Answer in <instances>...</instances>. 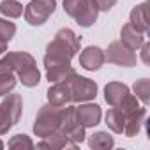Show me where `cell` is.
Returning <instances> with one entry per match:
<instances>
[{
    "label": "cell",
    "mask_w": 150,
    "mask_h": 150,
    "mask_svg": "<svg viewBox=\"0 0 150 150\" xmlns=\"http://www.w3.org/2000/svg\"><path fill=\"white\" fill-rule=\"evenodd\" d=\"M80 51V39L76 37L71 28H60L55 39L48 44L44 55L46 76L50 83H58L67 80L72 72H76L71 67V58Z\"/></svg>",
    "instance_id": "6da1fadb"
},
{
    "label": "cell",
    "mask_w": 150,
    "mask_h": 150,
    "mask_svg": "<svg viewBox=\"0 0 150 150\" xmlns=\"http://www.w3.org/2000/svg\"><path fill=\"white\" fill-rule=\"evenodd\" d=\"M74 122V108L72 106H53V104H44L41 106L35 124H34V132L41 138H48L51 134H64Z\"/></svg>",
    "instance_id": "7a4b0ae2"
},
{
    "label": "cell",
    "mask_w": 150,
    "mask_h": 150,
    "mask_svg": "<svg viewBox=\"0 0 150 150\" xmlns=\"http://www.w3.org/2000/svg\"><path fill=\"white\" fill-rule=\"evenodd\" d=\"M0 69L18 74V80L25 87H35L41 81V72L35 65L34 57L25 51L7 53L4 58H0Z\"/></svg>",
    "instance_id": "3957f363"
},
{
    "label": "cell",
    "mask_w": 150,
    "mask_h": 150,
    "mask_svg": "<svg viewBox=\"0 0 150 150\" xmlns=\"http://www.w3.org/2000/svg\"><path fill=\"white\" fill-rule=\"evenodd\" d=\"M64 11L78 21L80 27H92L97 21V4L94 0H64Z\"/></svg>",
    "instance_id": "277c9868"
},
{
    "label": "cell",
    "mask_w": 150,
    "mask_h": 150,
    "mask_svg": "<svg viewBox=\"0 0 150 150\" xmlns=\"http://www.w3.org/2000/svg\"><path fill=\"white\" fill-rule=\"evenodd\" d=\"M65 81L69 83L71 99L74 103H87V101H92L97 96L96 81H92L88 78H83V76H78L76 72H72Z\"/></svg>",
    "instance_id": "5b68a950"
},
{
    "label": "cell",
    "mask_w": 150,
    "mask_h": 150,
    "mask_svg": "<svg viewBox=\"0 0 150 150\" xmlns=\"http://www.w3.org/2000/svg\"><path fill=\"white\" fill-rule=\"evenodd\" d=\"M57 9V0H32L25 7V20L32 27H39L48 21V18Z\"/></svg>",
    "instance_id": "8992f818"
},
{
    "label": "cell",
    "mask_w": 150,
    "mask_h": 150,
    "mask_svg": "<svg viewBox=\"0 0 150 150\" xmlns=\"http://www.w3.org/2000/svg\"><path fill=\"white\" fill-rule=\"evenodd\" d=\"M104 58L115 65H120V67H132L136 65V53L127 48L122 41H113L106 53H104Z\"/></svg>",
    "instance_id": "52a82bcc"
},
{
    "label": "cell",
    "mask_w": 150,
    "mask_h": 150,
    "mask_svg": "<svg viewBox=\"0 0 150 150\" xmlns=\"http://www.w3.org/2000/svg\"><path fill=\"white\" fill-rule=\"evenodd\" d=\"M74 118L83 127H94L101 122V108L99 104H81L74 108Z\"/></svg>",
    "instance_id": "ba28073f"
},
{
    "label": "cell",
    "mask_w": 150,
    "mask_h": 150,
    "mask_svg": "<svg viewBox=\"0 0 150 150\" xmlns=\"http://www.w3.org/2000/svg\"><path fill=\"white\" fill-rule=\"evenodd\" d=\"M104 62H106L104 51L99 46H88L80 55V65L87 71H97V69H101V65Z\"/></svg>",
    "instance_id": "9c48e42d"
},
{
    "label": "cell",
    "mask_w": 150,
    "mask_h": 150,
    "mask_svg": "<svg viewBox=\"0 0 150 150\" xmlns=\"http://www.w3.org/2000/svg\"><path fill=\"white\" fill-rule=\"evenodd\" d=\"M48 101L53 106H65V104H69L72 101L71 99L69 83L64 80V81H58L53 87H50V90H48Z\"/></svg>",
    "instance_id": "30bf717a"
},
{
    "label": "cell",
    "mask_w": 150,
    "mask_h": 150,
    "mask_svg": "<svg viewBox=\"0 0 150 150\" xmlns=\"http://www.w3.org/2000/svg\"><path fill=\"white\" fill-rule=\"evenodd\" d=\"M120 41H122L127 48H131L132 51H136V50L145 42V34L139 32V30H136L131 23H125V25L122 27V30H120Z\"/></svg>",
    "instance_id": "8fae6325"
},
{
    "label": "cell",
    "mask_w": 150,
    "mask_h": 150,
    "mask_svg": "<svg viewBox=\"0 0 150 150\" xmlns=\"http://www.w3.org/2000/svg\"><path fill=\"white\" fill-rule=\"evenodd\" d=\"M127 94H129V88L124 83H118V81H111L104 88V99L110 106H118Z\"/></svg>",
    "instance_id": "7c38bea8"
},
{
    "label": "cell",
    "mask_w": 150,
    "mask_h": 150,
    "mask_svg": "<svg viewBox=\"0 0 150 150\" xmlns=\"http://www.w3.org/2000/svg\"><path fill=\"white\" fill-rule=\"evenodd\" d=\"M148 2H143L139 6H136L132 11H131V25L139 30V32H148Z\"/></svg>",
    "instance_id": "4fadbf2b"
},
{
    "label": "cell",
    "mask_w": 150,
    "mask_h": 150,
    "mask_svg": "<svg viewBox=\"0 0 150 150\" xmlns=\"http://www.w3.org/2000/svg\"><path fill=\"white\" fill-rule=\"evenodd\" d=\"M0 104L6 108V111H7L11 122L16 125L18 120H20V117H21V108H23L20 94H7V97H6L2 103H0Z\"/></svg>",
    "instance_id": "5bb4252c"
},
{
    "label": "cell",
    "mask_w": 150,
    "mask_h": 150,
    "mask_svg": "<svg viewBox=\"0 0 150 150\" xmlns=\"http://www.w3.org/2000/svg\"><path fill=\"white\" fill-rule=\"evenodd\" d=\"M145 117H146V110H145V106H143L139 111H136V113H132L131 117H127V118H125V125H124V134L129 136V138L136 136V134L139 132L143 122H145Z\"/></svg>",
    "instance_id": "9a60e30c"
},
{
    "label": "cell",
    "mask_w": 150,
    "mask_h": 150,
    "mask_svg": "<svg viewBox=\"0 0 150 150\" xmlns=\"http://www.w3.org/2000/svg\"><path fill=\"white\" fill-rule=\"evenodd\" d=\"M39 148H76L78 145L76 143H72L67 136L64 134H51L48 138H44V141H41L37 145Z\"/></svg>",
    "instance_id": "2e32d148"
},
{
    "label": "cell",
    "mask_w": 150,
    "mask_h": 150,
    "mask_svg": "<svg viewBox=\"0 0 150 150\" xmlns=\"http://www.w3.org/2000/svg\"><path fill=\"white\" fill-rule=\"evenodd\" d=\"M106 124H108V127L113 132L122 134L124 132V125H125V117L117 106H111V110L106 113Z\"/></svg>",
    "instance_id": "e0dca14e"
},
{
    "label": "cell",
    "mask_w": 150,
    "mask_h": 150,
    "mask_svg": "<svg viewBox=\"0 0 150 150\" xmlns=\"http://www.w3.org/2000/svg\"><path fill=\"white\" fill-rule=\"evenodd\" d=\"M0 13L7 18H20L23 14V6L18 0H4L0 4Z\"/></svg>",
    "instance_id": "ac0fdd59"
},
{
    "label": "cell",
    "mask_w": 150,
    "mask_h": 150,
    "mask_svg": "<svg viewBox=\"0 0 150 150\" xmlns=\"http://www.w3.org/2000/svg\"><path fill=\"white\" fill-rule=\"evenodd\" d=\"M16 87V76L11 71L0 69V96H7Z\"/></svg>",
    "instance_id": "d6986e66"
},
{
    "label": "cell",
    "mask_w": 150,
    "mask_h": 150,
    "mask_svg": "<svg viewBox=\"0 0 150 150\" xmlns=\"http://www.w3.org/2000/svg\"><path fill=\"white\" fill-rule=\"evenodd\" d=\"M88 145H90V148H111L115 145V141H113V138L108 132L101 131V132H96L88 139Z\"/></svg>",
    "instance_id": "ffe728a7"
},
{
    "label": "cell",
    "mask_w": 150,
    "mask_h": 150,
    "mask_svg": "<svg viewBox=\"0 0 150 150\" xmlns=\"http://www.w3.org/2000/svg\"><path fill=\"white\" fill-rule=\"evenodd\" d=\"M134 94H136V97L146 106L148 104V101H150V81L146 80V78H141V80H138L136 83H134Z\"/></svg>",
    "instance_id": "44dd1931"
},
{
    "label": "cell",
    "mask_w": 150,
    "mask_h": 150,
    "mask_svg": "<svg viewBox=\"0 0 150 150\" xmlns=\"http://www.w3.org/2000/svg\"><path fill=\"white\" fill-rule=\"evenodd\" d=\"M64 136H67L72 143H76V145H80L81 141H85V127L83 125H80L78 122H74L65 132H64Z\"/></svg>",
    "instance_id": "7402d4cb"
},
{
    "label": "cell",
    "mask_w": 150,
    "mask_h": 150,
    "mask_svg": "<svg viewBox=\"0 0 150 150\" xmlns=\"http://www.w3.org/2000/svg\"><path fill=\"white\" fill-rule=\"evenodd\" d=\"M16 34V25L7 21V20H0V39H4V41H11Z\"/></svg>",
    "instance_id": "603a6c76"
},
{
    "label": "cell",
    "mask_w": 150,
    "mask_h": 150,
    "mask_svg": "<svg viewBox=\"0 0 150 150\" xmlns=\"http://www.w3.org/2000/svg\"><path fill=\"white\" fill-rule=\"evenodd\" d=\"M9 146H13V148H32L34 146V143H32V139L28 138V136H25V134H16L11 141H9Z\"/></svg>",
    "instance_id": "cb8c5ba5"
},
{
    "label": "cell",
    "mask_w": 150,
    "mask_h": 150,
    "mask_svg": "<svg viewBox=\"0 0 150 150\" xmlns=\"http://www.w3.org/2000/svg\"><path fill=\"white\" fill-rule=\"evenodd\" d=\"M13 125H14V124L11 122V118H9V115H7L6 108L0 104V134H6Z\"/></svg>",
    "instance_id": "d4e9b609"
},
{
    "label": "cell",
    "mask_w": 150,
    "mask_h": 150,
    "mask_svg": "<svg viewBox=\"0 0 150 150\" xmlns=\"http://www.w3.org/2000/svg\"><path fill=\"white\" fill-rule=\"evenodd\" d=\"M94 2L97 4V9L99 11H110V9L115 7L117 0H94Z\"/></svg>",
    "instance_id": "484cf974"
},
{
    "label": "cell",
    "mask_w": 150,
    "mask_h": 150,
    "mask_svg": "<svg viewBox=\"0 0 150 150\" xmlns=\"http://www.w3.org/2000/svg\"><path fill=\"white\" fill-rule=\"evenodd\" d=\"M139 48H141V60H143V64H145V65H148V64H150V60H148V53H150V44H148V42H143V44H141Z\"/></svg>",
    "instance_id": "4316f807"
},
{
    "label": "cell",
    "mask_w": 150,
    "mask_h": 150,
    "mask_svg": "<svg viewBox=\"0 0 150 150\" xmlns=\"http://www.w3.org/2000/svg\"><path fill=\"white\" fill-rule=\"evenodd\" d=\"M4 51H7V41H4V39H0V55H2Z\"/></svg>",
    "instance_id": "83f0119b"
},
{
    "label": "cell",
    "mask_w": 150,
    "mask_h": 150,
    "mask_svg": "<svg viewBox=\"0 0 150 150\" xmlns=\"http://www.w3.org/2000/svg\"><path fill=\"white\" fill-rule=\"evenodd\" d=\"M2 146H4V143H2V141H0V148H2Z\"/></svg>",
    "instance_id": "f1b7e54d"
}]
</instances>
